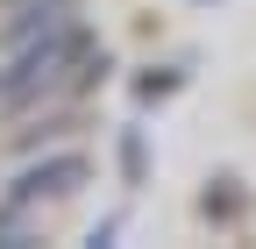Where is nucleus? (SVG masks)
<instances>
[{
	"label": "nucleus",
	"mask_w": 256,
	"mask_h": 249,
	"mask_svg": "<svg viewBox=\"0 0 256 249\" xmlns=\"http://www.w3.org/2000/svg\"><path fill=\"white\" fill-rule=\"evenodd\" d=\"M78 57H86V28H78V22H50V36L28 43V50L14 57V72L0 78V100H8V107H28L36 92H50V86L72 78Z\"/></svg>",
	"instance_id": "f257e3e1"
},
{
	"label": "nucleus",
	"mask_w": 256,
	"mask_h": 249,
	"mask_svg": "<svg viewBox=\"0 0 256 249\" xmlns=\"http://www.w3.org/2000/svg\"><path fill=\"white\" fill-rule=\"evenodd\" d=\"M78 185H86V157H50V164H36V171H22V185L8 192V221H14V214H28L36 200L78 192Z\"/></svg>",
	"instance_id": "f03ea898"
}]
</instances>
